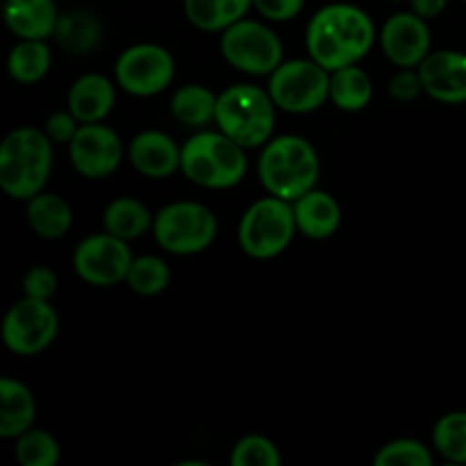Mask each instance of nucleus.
Wrapping results in <instances>:
<instances>
[{"mask_svg": "<svg viewBox=\"0 0 466 466\" xmlns=\"http://www.w3.org/2000/svg\"><path fill=\"white\" fill-rule=\"evenodd\" d=\"M423 91L437 103H466V53L460 50H431L417 66Z\"/></svg>", "mask_w": 466, "mask_h": 466, "instance_id": "2eb2a0df", "label": "nucleus"}, {"mask_svg": "<svg viewBox=\"0 0 466 466\" xmlns=\"http://www.w3.org/2000/svg\"><path fill=\"white\" fill-rule=\"evenodd\" d=\"M14 458L21 466H55L62 458V449L55 435L32 426L14 440Z\"/></svg>", "mask_w": 466, "mask_h": 466, "instance_id": "cd10ccee", "label": "nucleus"}, {"mask_svg": "<svg viewBox=\"0 0 466 466\" xmlns=\"http://www.w3.org/2000/svg\"><path fill=\"white\" fill-rule=\"evenodd\" d=\"M180 171L187 180L205 189H230L244 180L248 157L244 146L221 130H203L182 146Z\"/></svg>", "mask_w": 466, "mask_h": 466, "instance_id": "20e7f679", "label": "nucleus"}, {"mask_svg": "<svg viewBox=\"0 0 466 466\" xmlns=\"http://www.w3.org/2000/svg\"><path fill=\"white\" fill-rule=\"evenodd\" d=\"M185 14L194 27L203 32H223L232 23L246 18L253 0H182Z\"/></svg>", "mask_w": 466, "mask_h": 466, "instance_id": "b1692460", "label": "nucleus"}, {"mask_svg": "<svg viewBox=\"0 0 466 466\" xmlns=\"http://www.w3.org/2000/svg\"><path fill=\"white\" fill-rule=\"evenodd\" d=\"M36 399L30 387L12 376H0V440H16L35 426Z\"/></svg>", "mask_w": 466, "mask_h": 466, "instance_id": "aec40b11", "label": "nucleus"}, {"mask_svg": "<svg viewBox=\"0 0 466 466\" xmlns=\"http://www.w3.org/2000/svg\"><path fill=\"white\" fill-rule=\"evenodd\" d=\"M221 55L232 68L248 76H271L282 64V41L253 18H241L221 32Z\"/></svg>", "mask_w": 466, "mask_h": 466, "instance_id": "9d476101", "label": "nucleus"}, {"mask_svg": "<svg viewBox=\"0 0 466 466\" xmlns=\"http://www.w3.org/2000/svg\"><path fill=\"white\" fill-rule=\"evenodd\" d=\"M53 36L64 53L86 55L100 44L103 25H100L98 16L94 12L73 9V12L59 14Z\"/></svg>", "mask_w": 466, "mask_h": 466, "instance_id": "5701e85b", "label": "nucleus"}, {"mask_svg": "<svg viewBox=\"0 0 466 466\" xmlns=\"http://www.w3.org/2000/svg\"><path fill=\"white\" fill-rule=\"evenodd\" d=\"M305 44L309 57L332 73L367 57L376 44V25L358 5L330 3L309 18Z\"/></svg>", "mask_w": 466, "mask_h": 466, "instance_id": "f257e3e1", "label": "nucleus"}, {"mask_svg": "<svg viewBox=\"0 0 466 466\" xmlns=\"http://www.w3.org/2000/svg\"><path fill=\"white\" fill-rule=\"evenodd\" d=\"M373 98V82L358 64L330 73V103L344 112H360Z\"/></svg>", "mask_w": 466, "mask_h": 466, "instance_id": "a878e982", "label": "nucleus"}, {"mask_svg": "<svg viewBox=\"0 0 466 466\" xmlns=\"http://www.w3.org/2000/svg\"><path fill=\"white\" fill-rule=\"evenodd\" d=\"M153 214L146 208L141 200L123 196V198H114L112 203L105 208L103 212V226L105 230L112 235L121 237V239L132 241L139 239L148 230H153Z\"/></svg>", "mask_w": 466, "mask_h": 466, "instance_id": "393cba45", "label": "nucleus"}, {"mask_svg": "<svg viewBox=\"0 0 466 466\" xmlns=\"http://www.w3.org/2000/svg\"><path fill=\"white\" fill-rule=\"evenodd\" d=\"M53 66V50L44 39H18L5 59L9 77L18 85H36Z\"/></svg>", "mask_w": 466, "mask_h": 466, "instance_id": "4be33fe9", "label": "nucleus"}, {"mask_svg": "<svg viewBox=\"0 0 466 466\" xmlns=\"http://www.w3.org/2000/svg\"><path fill=\"white\" fill-rule=\"evenodd\" d=\"M77 127H80V121L71 114V109H59V112H53L44 123V132L48 135V139L53 144H66L76 137Z\"/></svg>", "mask_w": 466, "mask_h": 466, "instance_id": "f704fd0d", "label": "nucleus"}, {"mask_svg": "<svg viewBox=\"0 0 466 466\" xmlns=\"http://www.w3.org/2000/svg\"><path fill=\"white\" fill-rule=\"evenodd\" d=\"M294 218L299 232L309 239H330L341 226V205L332 194L323 189H309L294 203Z\"/></svg>", "mask_w": 466, "mask_h": 466, "instance_id": "6ab92c4d", "label": "nucleus"}, {"mask_svg": "<svg viewBox=\"0 0 466 466\" xmlns=\"http://www.w3.org/2000/svg\"><path fill=\"white\" fill-rule=\"evenodd\" d=\"M376 466H431L432 453L417 440H394L382 446L373 458Z\"/></svg>", "mask_w": 466, "mask_h": 466, "instance_id": "2f4dec72", "label": "nucleus"}, {"mask_svg": "<svg viewBox=\"0 0 466 466\" xmlns=\"http://www.w3.org/2000/svg\"><path fill=\"white\" fill-rule=\"evenodd\" d=\"M135 259L126 239L112 232L89 235L73 250V268L77 278L91 287H114L126 282Z\"/></svg>", "mask_w": 466, "mask_h": 466, "instance_id": "f8f14e48", "label": "nucleus"}, {"mask_svg": "<svg viewBox=\"0 0 466 466\" xmlns=\"http://www.w3.org/2000/svg\"><path fill=\"white\" fill-rule=\"evenodd\" d=\"M25 221L41 239H62L73 226V208L55 191H39L25 200Z\"/></svg>", "mask_w": 466, "mask_h": 466, "instance_id": "412c9836", "label": "nucleus"}, {"mask_svg": "<svg viewBox=\"0 0 466 466\" xmlns=\"http://www.w3.org/2000/svg\"><path fill=\"white\" fill-rule=\"evenodd\" d=\"M390 94L391 98L400 100V103H412L419 96L426 94L423 91L421 76H419L417 68H400L390 82Z\"/></svg>", "mask_w": 466, "mask_h": 466, "instance_id": "72a5a7b5", "label": "nucleus"}, {"mask_svg": "<svg viewBox=\"0 0 466 466\" xmlns=\"http://www.w3.org/2000/svg\"><path fill=\"white\" fill-rule=\"evenodd\" d=\"M390 3H400V0H390Z\"/></svg>", "mask_w": 466, "mask_h": 466, "instance_id": "4c0bfd02", "label": "nucleus"}, {"mask_svg": "<svg viewBox=\"0 0 466 466\" xmlns=\"http://www.w3.org/2000/svg\"><path fill=\"white\" fill-rule=\"evenodd\" d=\"M114 76L123 91L150 98L168 89L176 77V59L159 44H135L118 55Z\"/></svg>", "mask_w": 466, "mask_h": 466, "instance_id": "9b49d317", "label": "nucleus"}, {"mask_svg": "<svg viewBox=\"0 0 466 466\" xmlns=\"http://www.w3.org/2000/svg\"><path fill=\"white\" fill-rule=\"evenodd\" d=\"M253 7L267 21L285 23L299 16L305 7V0H253Z\"/></svg>", "mask_w": 466, "mask_h": 466, "instance_id": "c9c22d12", "label": "nucleus"}, {"mask_svg": "<svg viewBox=\"0 0 466 466\" xmlns=\"http://www.w3.org/2000/svg\"><path fill=\"white\" fill-rule=\"evenodd\" d=\"M126 282L135 294L157 296L171 285V268L157 255H144L132 259Z\"/></svg>", "mask_w": 466, "mask_h": 466, "instance_id": "c85d7f7f", "label": "nucleus"}, {"mask_svg": "<svg viewBox=\"0 0 466 466\" xmlns=\"http://www.w3.org/2000/svg\"><path fill=\"white\" fill-rule=\"evenodd\" d=\"M182 146L162 130H144L132 137L127 146V159L141 176L150 180L171 177L180 168Z\"/></svg>", "mask_w": 466, "mask_h": 466, "instance_id": "dca6fc26", "label": "nucleus"}, {"mask_svg": "<svg viewBox=\"0 0 466 466\" xmlns=\"http://www.w3.org/2000/svg\"><path fill=\"white\" fill-rule=\"evenodd\" d=\"M380 46L391 64L400 68H417L431 53V27L419 14L399 12L382 25Z\"/></svg>", "mask_w": 466, "mask_h": 466, "instance_id": "4468645a", "label": "nucleus"}, {"mask_svg": "<svg viewBox=\"0 0 466 466\" xmlns=\"http://www.w3.org/2000/svg\"><path fill=\"white\" fill-rule=\"evenodd\" d=\"M280 451L264 435H246L232 446V466H280Z\"/></svg>", "mask_w": 466, "mask_h": 466, "instance_id": "7c9ffc66", "label": "nucleus"}, {"mask_svg": "<svg viewBox=\"0 0 466 466\" xmlns=\"http://www.w3.org/2000/svg\"><path fill=\"white\" fill-rule=\"evenodd\" d=\"M0 16L16 39L48 41L55 35L59 12L55 0H3Z\"/></svg>", "mask_w": 466, "mask_h": 466, "instance_id": "f3484780", "label": "nucleus"}, {"mask_svg": "<svg viewBox=\"0 0 466 466\" xmlns=\"http://www.w3.org/2000/svg\"><path fill=\"white\" fill-rule=\"evenodd\" d=\"M319 171L321 162L317 148L300 135L271 137L258 162L264 189L289 203L317 187Z\"/></svg>", "mask_w": 466, "mask_h": 466, "instance_id": "7ed1b4c3", "label": "nucleus"}, {"mask_svg": "<svg viewBox=\"0 0 466 466\" xmlns=\"http://www.w3.org/2000/svg\"><path fill=\"white\" fill-rule=\"evenodd\" d=\"M116 103V89L109 77L100 73H85L71 85L66 105L80 123H98L109 116Z\"/></svg>", "mask_w": 466, "mask_h": 466, "instance_id": "a211bd4d", "label": "nucleus"}, {"mask_svg": "<svg viewBox=\"0 0 466 466\" xmlns=\"http://www.w3.org/2000/svg\"><path fill=\"white\" fill-rule=\"evenodd\" d=\"M464 3H466V0H464Z\"/></svg>", "mask_w": 466, "mask_h": 466, "instance_id": "58836bf2", "label": "nucleus"}, {"mask_svg": "<svg viewBox=\"0 0 466 466\" xmlns=\"http://www.w3.org/2000/svg\"><path fill=\"white\" fill-rule=\"evenodd\" d=\"M155 241L167 253L198 255L214 244L218 221L212 209L196 200H177L164 205L153 218Z\"/></svg>", "mask_w": 466, "mask_h": 466, "instance_id": "0eeeda50", "label": "nucleus"}, {"mask_svg": "<svg viewBox=\"0 0 466 466\" xmlns=\"http://www.w3.org/2000/svg\"><path fill=\"white\" fill-rule=\"evenodd\" d=\"M68 159L82 177L103 180L123 162V141L103 121L80 123L76 137L68 141Z\"/></svg>", "mask_w": 466, "mask_h": 466, "instance_id": "ddd939ff", "label": "nucleus"}, {"mask_svg": "<svg viewBox=\"0 0 466 466\" xmlns=\"http://www.w3.org/2000/svg\"><path fill=\"white\" fill-rule=\"evenodd\" d=\"M217 98L212 89L203 85H185L173 94L171 112L182 126L205 127L214 121L217 114Z\"/></svg>", "mask_w": 466, "mask_h": 466, "instance_id": "bb28decb", "label": "nucleus"}, {"mask_svg": "<svg viewBox=\"0 0 466 466\" xmlns=\"http://www.w3.org/2000/svg\"><path fill=\"white\" fill-rule=\"evenodd\" d=\"M296 218L294 205L268 194L250 205L239 221V246L248 258L273 259L285 253L294 241Z\"/></svg>", "mask_w": 466, "mask_h": 466, "instance_id": "423d86ee", "label": "nucleus"}, {"mask_svg": "<svg viewBox=\"0 0 466 466\" xmlns=\"http://www.w3.org/2000/svg\"><path fill=\"white\" fill-rule=\"evenodd\" d=\"M412 5V12L419 14L421 18H437L446 9L449 0H410Z\"/></svg>", "mask_w": 466, "mask_h": 466, "instance_id": "e433bc0d", "label": "nucleus"}, {"mask_svg": "<svg viewBox=\"0 0 466 466\" xmlns=\"http://www.w3.org/2000/svg\"><path fill=\"white\" fill-rule=\"evenodd\" d=\"M59 314L50 300L23 296L5 312L0 321V341L5 349L21 358L39 355L57 339Z\"/></svg>", "mask_w": 466, "mask_h": 466, "instance_id": "1a4fd4ad", "label": "nucleus"}, {"mask_svg": "<svg viewBox=\"0 0 466 466\" xmlns=\"http://www.w3.org/2000/svg\"><path fill=\"white\" fill-rule=\"evenodd\" d=\"M276 103L268 89L258 85H232L217 98V130L239 146L259 148L276 130Z\"/></svg>", "mask_w": 466, "mask_h": 466, "instance_id": "39448f33", "label": "nucleus"}, {"mask_svg": "<svg viewBox=\"0 0 466 466\" xmlns=\"http://www.w3.org/2000/svg\"><path fill=\"white\" fill-rule=\"evenodd\" d=\"M57 273L50 267H46V264H36V267L27 268L25 276H23V296L50 300L57 294Z\"/></svg>", "mask_w": 466, "mask_h": 466, "instance_id": "473e14b6", "label": "nucleus"}, {"mask_svg": "<svg viewBox=\"0 0 466 466\" xmlns=\"http://www.w3.org/2000/svg\"><path fill=\"white\" fill-rule=\"evenodd\" d=\"M53 146L39 127L9 130L0 139V191L14 200L44 191L53 173Z\"/></svg>", "mask_w": 466, "mask_h": 466, "instance_id": "f03ea898", "label": "nucleus"}, {"mask_svg": "<svg viewBox=\"0 0 466 466\" xmlns=\"http://www.w3.org/2000/svg\"><path fill=\"white\" fill-rule=\"evenodd\" d=\"M435 451L449 462L466 464V412H449L432 431Z\"/></svg>", "mask_w": 466, "mask_h": 466, "instance_id": "c756f323", "label": "nucleus"}, {"mask_svg": "<svg viewBox=\"0 0 466 466\" xmlns=\"http://www.w3.org/2000/svg\"><path fill=\"white\" fill-rule=\"evenodd\" d=\"M268 94L278 109L289 114H309L330 100V71L312 57L282 59L268 76Z\"/></svg>", "mask_w": 466, "mask_h": 466, "instance_id": "6e6552de", "label": "nucleus"}]
</instances>
